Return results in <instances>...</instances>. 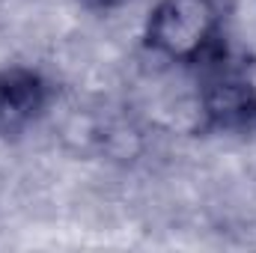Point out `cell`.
<instances>
[{"label": "cell", "instance_id": "obj_2", "mask_svg": "<svg viewBox=\"0 0 256 253\" xmlns=\"http://www.w3.org/2000/svg\"><path fill=\"white\" fill-rule=\"evenodd\" d=\"M196 114L200 131L220 137L256 134V78L230 51L196 68Z\"/></svg>", "mask_w": 256, "mask_h": 253}, {"label": "cell", "instance_id": "obj_3", "mask_svg": "<svg viewBox=\"0 0 256 253\" xmlns=\"http://www.w3.org/2000/svg\"><path fill=\"white\" fill-rule=\"evenodd\" d=\"M54 96L57 90L42 68L24 63L0 66V137L18 140L36 128L51 110Z\"/></svg>", "mask_w": 256, "mask_h": 253}, {"label": "cell", "instance_id": "obj_1", "mask_svg": "<svg viewBox=\"0 0 256 253\" xmlns=\"http://www.w3.org/2000/svg\"><path fill=\"white\" fill-rule=\"evenodd\" d=\"M143 45L164 63L202 68L226 51L224 0H155L143 21Z\"/></svg>", "mask_w": 256, "mask_h": 253}, {"label": "cell", "instance_id": "obj_4", "mask_svg": "<svg viewBox=\"0 0 256 253\" xmlns=\"http://www.w3.org/2000/svg\"><path fill=\"white\" fill-rule=\"evenodd\" d=\"M84 9H90V12H114V9H120L126 0H78Z\"/></svg>", "mask_w": 256, "mask_h": 253}]
</instances>
